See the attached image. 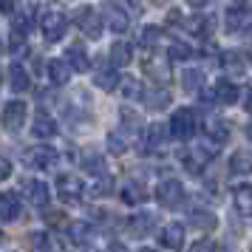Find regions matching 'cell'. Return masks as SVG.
I'll list each match as a JSON object with an SVG mask.
<instances>
[{
	"label": "cell",
	"instance_id": "6da1fadb",
	"mask_svg": "<svg viewBox=\"0 0 252 252\" xmlns=\"http://www.w3.org/2000/svg\"><path fill=\"white\" fill-rule=\"evenodd\" d=\"M216 150H218L216 142L204 139V142H201V145H195V148H184L182 153H179V159H182V164H184L190 173H198V170L207 164V161L213 159V153H216Z\"/></svg>",
	"mask_w": 252,
	"mask_h": 252
},
{
	"label": "cell",
	"instance_id": "7a4b0ae2",
	"mask_svg": "<svg viewBox=\"0 0 252 252\" xmlns=\"http://www.w3.org/2000/svg\"><path fill=\"white\" fill-rule=\"evenodd\" d=\"M40 32H43L46 43H60L68 32V17L63 12H46L40 17Z\"/></svg>",
	"mask_w": 252,
	"mask_h": 252
},
{
	"label": "cell",
	"instance_id": "3957f363",
	"mask_svg": "<svg viewBox=\"0 0 252 252\" xmlns=\"http://www.w3.org/2000/svg\"><path fill=\"white\" fill-rule=\"evenodd\" d=\"M57 159H60V153L51 145H34V148H29L23 153V161L32 170H51L57 164Z\"/></svg>",
	"mask_w": 252,
	"mask_h": 252
},
{
	"label": "cell",
	"instance_id": "277c9868",
	"mask_svg": "<svg viewBox=\"0 0 252 252\" xmlns=\"http://www.w3.org/2000/svg\"><path fill=\"white\" fill-rule=\"evenodd\" d=\"M193 136H195V114L190 108L176 111L170 119V139H176V142H190Z\"/></svg>",
	"mask_w": 252,
	"mask_h": 252
},
{
	"label": "cell",
	"instance_id": "5b68a950",
	"mask_svg": "<svg viewBox=\"0 0 252 252\" xmlns=\"http://www.w3.org/2000/svg\"><path fill=\"white\" fill-rule=\"evenodd\" d=\"M156 201H159L161 207H167V210L182 207L184 184L179 182V179H164V182H159V187H156Z\"/></svg>",
	"mask_w": 252,
	"mask_h": 252
},
{
	"label": "cell",
	"instance_id": "8992f818",
	"mask_svg": "<svg viewBox=\"0 0 252 252\" xmlns=\"http://www.w3.org/2000/svg\"><path fill=\"white\" fill-rule=\"evenodd\" d=\"M77 29H80L85 37L99 40V37H102V17L94 12L91 6H82L80 12H77Z\"/></svg>",
	"mask_w": 252,
	"mask_h": 252
},
{
	"label": "cell",
	"instance_id": "52a82bcc",
	"mask_svg": "<svg viewBox=\"0 0 252 252\" xmlns=\"http://www.w3.org/2000/svg\"><path fill=\"white\" fill-rule=\"evenodd\" d=\"M26 114H29V108H26L23 99H9L3 105V125L9 130H20L26 122Z\"/></svg>",
	"mask_w": 252,
	"mask_h": 252
},
{
	"label": "cell",
	"instance_id": "ba28073f",
	"mask_svg": "<svg viewBox=\"0 0 252 252\" xmlns=\"http://www.w3.org/2000/svg\"><path fill=\"white\" fill-rule=\"evenodd\" d=\"M57 195L63 198V204H80L82 195H85V187H82V182H77V179H68V176H63L57 182Z\"/></svg>",
	"mask_w": 252,
	"mask_h": 252
},
{
	"label": "cell",
	"instance_id": "9c48e42d",
	"mask_svg": "<svg viewBox=\"0 0 252 252\" xmlns=\"http://www.w3.org/2000/svg\"><path fill=\"white\" fill-rule=\"evenodd\" d=\"M105 20H108V26L114 29L116 34H125L127 29H130V14L122 6H116V3H108L105 6Z\"/></svg>",
	"mask_w": 252,
	"mask_h": 252
},
{
	"label": "cell",
	"instance_id": "30bf717a",
	"mask_svg": "<svg viewBox=\"0 0 252 252\" xmlns=\"http://www.w3.org/2000/svg\"><path fill=\"white\" fill-rule=\"evenodd\" d=\"M127 224H130V235L133 238H148L150 232L156 229V216L153 213H136Z\"/></svg>",
	"mask_w": 252,
	"mask_h": 252
},
{
	"label": "cell",
	"instance_id": "8fae6325",
	"mask_svg": "<svg viewBox=\"0 0 252 252\" xmlns=\"http://www.w3.org/2000/svg\"><path fill=\"white\" fill-rule=\"evenodd\" d=\"M20 213H23V204H20L17 193H3V195H0V218H3L6 224L17 221Z\"/></svg>",
	"mask_w": 252,
	"mask_h": 252
},
{
	"label": "cell",
	"instance_id": "7c38bea8",
	"mask_svg": "<svg viewBox=\"0 0 252 252\" xmlns=\"http://www.w3.org/2000/svg\"><path fill=\"white\" fill-rule=\"evenodd\" d=\"M167 127L164 125H150L148 127V136H145V150L148 153H161L164 145H167Z\"/></svg>",
	"mask_w": 252,
	"mask_h": 252
},
{
	"label": "cell",
	"instance_id": "4fadbf2b",
	"mask_svg": "<svg viewBox=\"0 0 252 252\" xmlns=\"http://www.w3.org/2000/svg\"><path fill=\"white\" fill-rule=\"evenodd\" d=\"M232 201H235V210L241 216L252 218V187L250 184H235L232 187Z\"/></svg>",
	"mask_w": 252,
	"mask_h": 252
},
{
	"label": "cell",
	"instance_id": "5bb4252c",
	"mask_svg": "<svg viewBox=\"0 0 252 252\" xmlns=\"http://www.w3.org/2000/svg\"><path fill=\"white\" fill-rule=\"evenodd\" d=\"M46 71H48V80L63 88V85H68V82H71V71H74V68H71L65 60H51V63L46 65Z\"/></svg>",
	"mask_w": 252,
	"mask_h": 252
},
{
	"label": "cell",
	"instance_id": "9a60e30c",
	"mask_svg": "<svg viewBox=\"0 0 252 252\" xmlns=\"http://www.w3.org/2000/svg\"><path fill=\"white\" fill-rule=\"evenodd\" d=\"M159 241H161L164 250H182L184 247V227L182 224H167V227L161 229Z\"/></svg>",
	"mask_w": 252,
	"mask_h": 252
},
{
	"label": "cell",
	"instance_id": "2e32d148",
	"mask_svg": "<svg viewBox=\"0 0 252 252\" xmlns=\"http://www.w3.org/2000/svg\"><path fill=\"white\" fill-rule=\"evenodd\" d=\"M145 108L148 111H164L167 105H170V91H164V88H159V85H153V88H148L145 91Z\"/></svg>",
	"mask_w": 252,
	"mask_h": 252
},
{
	"label": "cell",
	"instance_id": "e0dca14e",
	"mask_svg": "<svg viewBox=\"0 0 252 252\" xmlns=\"http://www.w3.org/2000/svg\"><path fill=\"white\" fill-rule=\"evenodd\" d=\"M204 82H207V71L204 68H184L182 71V88L184 91H204Z\"/></svg>",
	"mask_w": 252,
	"mask_h": 252
},
{
	"label": "cell",
	"instance_id": "ac0fdd59",
	"mask_svg": "<svg viewBox=\"0 0 252 252\" xmlns=\"http://www.w3.org/2000/svg\"><path fill=\"white\" fill-rule=\"evenodd\" d=\"M221 68L227 71V77H244V74H247V60H244V54H238V51H227V54L221 57Z\"/></svg>",
	"mask_w": 252,
	"mask_h": 252
},
{
	"label": "cell",
	"instance_id": "d6986e66",
	"mask_svg": "<svg viewBox=\"0 0 252 252\" xmlns=\"http://www.w3.org/2000/svg\"><path fill=\"white\" fill-rule=\"evenodd\" d=\"M229 173H235V176H250L252 173V150H235L232 156H229Z\"/></svg>",
	"mask_w": 252,
	"mask_h": 252
},
{
	"label": "cell",
	"instance_id": "ffe728a7",
	"mask_svg": "<svg viewBox=\"0 0 252 252\" xmlns=\"http://www.w3.org/2000/svg\"><path fill=\"white\" fill-rule=\"evenodd\" d=\"M65 63H68L74 71H88V54H85V46H80V43H71V46H65Z\"/></svg>",
	"mask_w": 252,
	"mask_h": 252
},
{
	"label": "cell",
	"instance_id": "44dd1931",
	"mask_svg": "<svg viewBox=\"0 0 252 252\" xmlns=\"http://www.w3.org/2000/svg\"><path fill=\"white\" fill-rule=\"evenodd\" d=\"M29 198H32V204L37 207V210H48V204H51V190H48L46 182H32L29 184Z\"/></svg>",
	"mask_w": 252,
	"mask_h": 252
},
{
	"label": "cell",
	"instance_id": "7402d4cb",
	"mask_svg": "<svg viewBox=\"0 0 252 252\" xmlns=\"http://www.w3.org/2000/svg\"><path fill=\"white\" fill-rule=\"evenodd\" d=\"M252 29L250 12H227V32L229 34H244Z\"/></svg>",
	"mask_w": 252,
	"mask_h": 252
},
{
	"label": "cell",
	"instance_id": "603a6c76",
	"mask_svg": "<svg viewBox=\"0 0 252 252\" xmlns=\"http://www.w3.org/2000/svg\"><path fill=\"white\" fill-rule=\"evenodd\" d=\"M148 198V187L142 182H125L122 184V201L125 204H142Z\"/></svg>",
	"mask_w": 252,
	"mask_h": 252
},
{
	"label": "cell",
	"instance_id": "cb8c5ba5",
	"mask_svg": "<svg viewBox=\"0 0 252 252\" xmlns=\"http://www.w3.org/2000/svg\"><path fill=\"white\" fill-rule=\"evenodd\" d=\"M190 227L201 229V232H210V229L218 227V218H216V213H210V210H193V213H190Z\"/></svg>",
	"mask_w": 252,
	"mask_h": 252
},
{
	"label": "cell",
	"instance_id": "d4e9b609",
	"mask_svg": "<svg viewBox=\"0 0 252 252\" xmlns=\"http://www.w3.org/2000/svg\"><path fill=\"white\" fill-rule=\"evenodd\" d=\"M184 29H187L190 34H195V37H210L213 34V20L204 17V14H195V17H190V20H184Z\"/></svg>",
	"mask_w": 252,
	"mask_h": 252
},
{
	"label": "cell",
	"instance_id": "484cf974",
	"mask_svg": "<svg viewBox=\"0 0 252 252\" xmlns=\"http://www.w3.org/2000/svg\"><path fill=\"white\" fill-rule=\"evenodd\" d=\"M32 133H34L37 139H51V136H57V122H54L51 116L40 114V116L34 119V125H32Z\"/></svg>",
	"mask_w": 252,
	"mask_h": 252
},
{
	"label": "cell",
	"instance_id": "4316f807",
	"mask_svg": "<svg viewBox=\"0 0 252 252\" xmlns=\"http://www.w3.org/2000/svg\"><path fill=\"white\" fill-rule=\"evenodd\" d=\"M216 99L221 105H235V102H238V88H235V82L218 80L216 82Z\"/></svg>",
	"mask_w": 252,
	"mask_h": 252
},
{
	"label": "cell",
	"instance_id": "83f0119b",
	"mask_svg": "<svg viewBox=\"0 0 252 252\" xmlns=\"http://www.w3.org/2000/svg\"><path fill=\"white\" fill-rule=\"evenodd\" d=\"M29 85H32V80H29L26 68L14 63L12 68H9V88H12V91H17V94H23V91H29Z\"/></svg>",
	"mask_w": 252,
	"mask_h": 252
},
{
	"label": "cell",
	"instance_id": "f1b7e54d",
	"mask_svg": "<svg viewBox=\"0 0 252 252\" xmlns=\"http://www.w3.org/2000/svg\"><path fill=\"white\" fill-rule=\"evenodd\" d=\"M68 235L74 244H80V247H85V252H91V227H85L82 221H74V224H68Z\"/></svg>",
	"mask_w": 252,
	"mask_h": 252
},
{
	"label": "cell",
	"instance_id": "f546056e",
	"mask_svg": "<svg viewBox=\"0 0 252 252\" xmlns=\"http://www.w3.org/2000/svg\"><path fill=\"white\" fill-rule=\"evenodd\" d=\"M130 60H133V48L127 43H114L111 46V65L114 68H125Z\"/></svg>",
	"mask_w": 252,
	"mask_h": 252
},
{
	"label": "cell",
	"instance_id": "4dcf8cb0",
	"mask_svg": "<svg viewBox=\"0 0 252 252\" xmlns=\"http://www.w3.org/2000/svg\"><path fill=\"white\" fill-rule=\"evenodd\" d=\"M119 122H122V127H125L127 133H133V136H139V130L145 127L142 116H139L136 111H130V108H122V111H119Z\"/></svg>",
	"mask_w": 252,
	"mask_h": 252
},
{
	"label": "cell",
	"instance_id": "1f68e13d",
	"mask_svg": "<svg viewBox=\"0 0 252 252\" xmlns=\"http://www.w3.org/2000/svg\"><path fill=\"white\" fill-rule=\"evenodd\" d=\"M94 82H96V88H102V91H114L122 80L116 77V68H96Z\"/></svg>",
	"mask_w": 252,
	"mask_h": 252
},
{
	"label": "cell",
	"instance_id": "d6a6232c",
	"mask_svg": "<svg viewBox=\"0 0 252 252\" xmlns=\"http://www.w3.org/2000/svg\"><path fill=\"white\" fill-rule=\"evenodd\" d=\"M207 136H210V142L221 145V142H227L229 139V125L227 122H221V119H213V122L207 125Z\"/></svg>",
	"mask_w": 252,
	"mask_h": 252
},
{
	"label": "cell",
	"instance_id": "836d02e7",
	"mask_svg": "<svg viewBox=\"0 0 252 252\" xmlns=\"http://www.w3.org/2000/svg\"><path fill=\"white\" fill-rule=\"evenodd\" d=\"M29 247H32V252H54L51 232H32L29 235Z\"/></svg>",
	"mask_w": 252,
	"mask_h": 252
},
{
	"label": "cell",
	"instance_id": "e575fe53",
	"mask_svg": "<svg viewBox=\"0 0 252 252\" xmlns=\"http://www.w3.org/2000/svg\"><path fill=\"white\" fill-rule=\"evenodd\" d=\"M82 170L91 173V176H105L108 173V161L102 156H85L82 159Z\"/></svg>",
	"mask_w": 252,
	"mask_h": 252
},
{
	"label": "cell",
	"instance_id": "d590c367",
	"mask_svg": "<svg viewBox=\"0 0 252 252\" xmlns=\"http://www.w3.org/2000/svg\"><path fill=\"white\" fill-rule=\"evenodd\" d=\"M119 91H122V96H125V99H142V96H145L142 85H139L133 77H125V80L119 82Z\"/></svg>",
	"mask_w": 252,
	"mask_h": 252
},
{
	"label": "cell",
	"instance_id": "8d00e7d4",
	"mask_svg": "<svg viewBox=\"0 0 252 252\" xmlns=\"http://www.w3.org/2000/svg\"><path fill=\"white\" fill-rule=\"evenodd\" d=\"M159 40H161L159 26H145V29H142V48L153 51V48L159 46Z\"/></svg>",
	"mask_w": 252,
	"mask_h": 252
},
{
	"label": "cell",
	"instance_id": "74e56055",
	"mask_svg": "<svg viewBox=\"0 0 252 252\" xmlns=\"http://www.w3.org/2000/svg\"><path fill=\"white\" fill-rule=\"evenodd\" d=\"M167 54H170V60L179 63V60H190L193 57V48L187 46V43H173V46L167 48Z\"/></svg>",
	"mask_w": 252,
	"mask_h": 252
},
{
	"label": "cell",
	"instance_id": "f35d334b",
	"mask_svg": "<svg viewBox=\"0 0 252 252\" xmlns=\"http://www.w3.org/2000/svg\"><path fill=\"white\" fill-rule=\"evenodd\" d=\"M108 150L114 153V156H122L127 150V142L122 139V133H108Z\"/></svg>",
	"mask_w": 252,
	"mask_h": 252
},
{
	"label": "cell",
	"instance_id": "ab89813d",
	"mask_svg": "<svg viewBox=\"0 0 252 252\" xmlns=\"http://www.w3.org/2000/svg\"><path fill=\"white\" fill-rule=\"evenodd\" d=\"M9 51H12V54H20V51H26V34H23V32L12 29V34H9Z\"/></svg>",
	"mask_w": 252,
	"mask_h": 252
},
{
	"label": "cell",
	"instance_id": "60d3db41",
	"mask_svg": "<svg viewBox=\"0 0 252 252\" xmlns=\"http://www.w3.org/2000/svg\"><path fill=\"white\" fill-rule=\"evenodd\" d=\"M148 74L150 77H159V80H170V71L159 65V63H148Z\"/></svg>",
	"mask_w": 252,
	"mask_h": 252
},
{
	"label": "cell",
	"instance_id": "b9f144b4",
	"mask_svg": "<svg viewBox=\"0 0 252 252\" xmlns=\"http://www.w3.org/2000/svg\"><path fill=\"white\" fill-rule=\"evenodd\" d=\"M108 190H111V184H108V179H99V182H91V195H105L108 193Z\"/></svg>",
	"mask_w": 252,
	"mask_h": 252
},
{
	"label": "cell",
	"instance_id": "7bdbcfd3",
	"mask_svg": "<svg viewBox=\"0 0 252 252\" xmlns=\"http://www.w3.org/2000/svg\"><path fill=\"white\" fill-rule=\"evenodd\" d=\"M227 12H250L247 0H227Z\"/></svg>",
	"mask_w": 252,
	"mask_h": 252
},
{
	"label": "cell",
	"instance_id": "ee69618b",
	"mask_svg": "<svg viewBox=\"0 0 252 252\" xmlns=\"http://www.w3.org/2000/svg\"><path fill=\"white\" fill-rule=\"evenodd\" d=\"M190 252H216V244H210V241H195Z\"/></svg>",
	"mask_w": 252,
	"mask_h": 252
},
{
	"label": "cell",
	"instance_id": "f6af8a7d",
	"mask_svg": "<svg viewBox=\"0 0 252 252\" xmlns=\"http://www.w3.org/2000/svg\"><path fill=\"white\" fill-rule=\"evenodd\" d=\"M12 176V161L9 159H0V182H6Z\"/></svg>",
	"mask_w": 252,
	"mask_h": 252
},
{
	"label": "cell",
	"instance_id": "bcb514c9",
	"mask_svg": "<svg viewBox=\"0 0 252 252\" xmlns=\"http://www.w3.org/2000/svg\"><path fill=\"white\" fill-rule=\"evenodd\" d=\"M187 6H193V9H207L210 0H187Z\"/></svg>",
	"mask_w": 252,
	"mask_h": 252
},
{
	"label": "cell",
	"instance_id": "7dc6e473",
	"mask_svg": "<svg viewBox=\"0 0 252 252\" xmlns=\"http://www.w3.org/2000/svg\"><path fill=\"white\" fill-rule=\"evenodd\" d=\"M108 252H130L125 247V244H111V247H108Z\"/></svg>",
	"mask_w": 252,
	"mask_h": 252
},
{
	"label": "cell",
	"instance_id": "c3c4849f",
	"mask_svg": "<svg viewBox=\"0 0 252 252\" xmlns=\"http://www.w3.org/2000/svg\"><path fill=\"white\" fill-rule=\"evenodd\" d=\"M3 12H6V14L14 12V0H3Z\"/></svg>",
	"mask_w": 252,
	"mask_h": 252
},
{
	"label": "cell",
	"instance_id": "681fc988",
	"mask_svg": "<svg viewBox=\"0 0 252 252\" xmlns=\"http://www.w3.org/2000/svg\"><path fill=\"white\" fill-rule=\"evenodd\" d=\"M247 111H250V114H252V91L247 94Z\"/></svg>",
	"mask_w": 252,
	"mask_h": 252
},
{
	"label": "cell",
	"instance_id": "f907efd6",
	"mask_svg": "<svg viewBox=\"0 0 252 252\" xmlns=\"http://www.w3.org/2000/svg\"><path fill=\"white\" fill-rule=\"evenodd\" d=\"M247 136L252 139V122H250V125H247Z\"/></svg>",
	"mask_w": 252,
	"mask_h": 252
},
{
	"label": "cell",
	"instance_id": "816d5d0a",
	"mask_svg": "<svg viewBox=\"0 0 252 252\" xmlns=\"http://www.w3.org/2000/svg\"><path fill=\"white\" fill-rule=\"evenodd\" d=\"M139 252H159V250H150V247H145V250H139Z\"/></svg>",
	"mask_w": 252,
	"mask_h": 252
},
{
	"label": "cell",
	"instance_id": "f5cc1de1",
	"mask_svg": "<svg viewBox=\"0 0 252 252\" xmlns=\"http://www.w3.org/2000/svg\"><path fill=\"white\" fill-rule=\"evenodd\" d=\"M153 3H164V0H153Z\"/></svg>",
	"mask_w": 252,
	"mask_h": 252
}]
</instances>
